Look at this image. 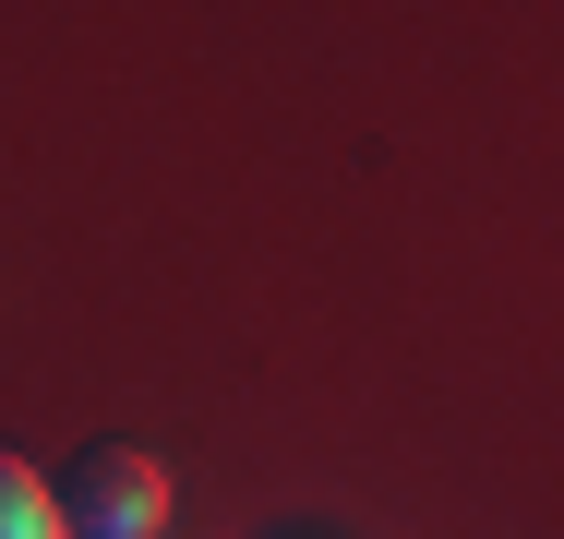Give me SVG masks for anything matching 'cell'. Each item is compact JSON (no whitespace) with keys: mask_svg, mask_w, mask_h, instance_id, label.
Masks as SVG:
<instances>
[{"mask_svg":"<svg viewBox=\"0 0 564 539\" xmlns=\"http://www.w3.org/2000/svg\"><path fill=\"white\" fill-rule=\"evenodd\" d=\"M48 492H61L73 539H169V468L144 443H85Z\"/></svg>","mask_w":564,"mask_h":539,"instance_id":"cell-1","label":"cell"},{"mask_svg":"<svg viewBox=\"0 0 564 539\" xmlns=\"http://www.w3.org/2000/svg\"><path fill=\"white\" fill-rule=\"evenodd\" d=\"M0 539H73V528H61L48 468H36V455H12V443H0Z\"/></svg>","mask_w":564,"mask_h":539,"instance_id":"cell-2","label":"cell"}]
</instances>
